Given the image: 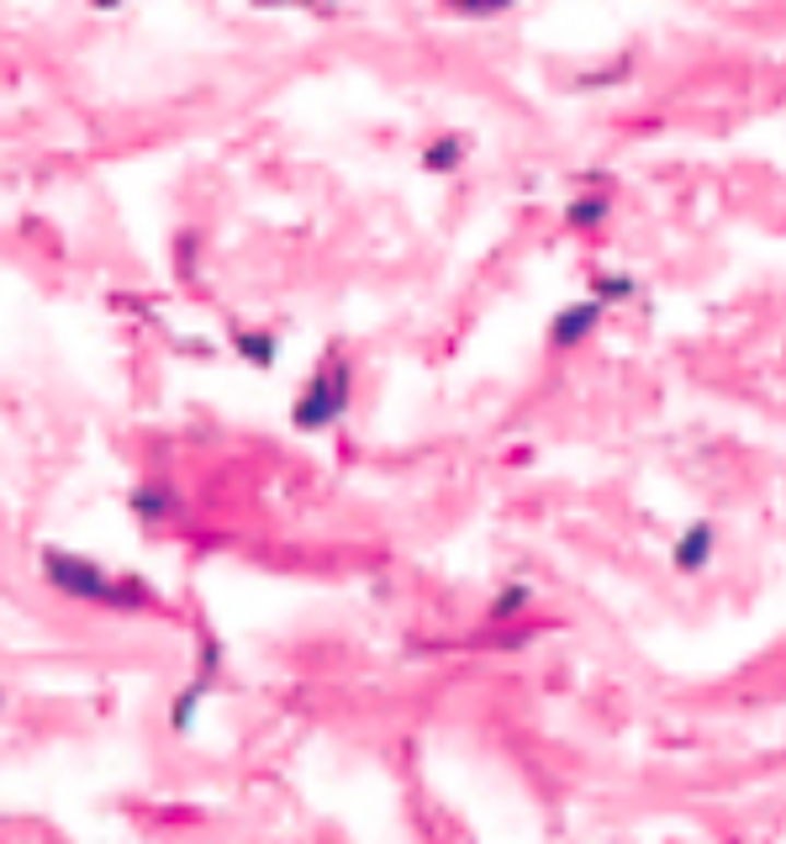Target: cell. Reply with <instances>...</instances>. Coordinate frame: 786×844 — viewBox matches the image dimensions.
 Returning <instances> with one entry per match:
<instances>
[{
    "label": "cell",
    "mask_w": 786,
    "mask_h": 844,
    "mask_svg": "<svg viewBox=\"0 0 786 844\" xmlns=\"http://www.w3.org/2000/svg\"><path fill=\"white\" fill-rule=\"evenodd\" d=\"M238 354L254 364H274V338L270 332H238Z\"/></svg>",
    "instance_id": "5"
},
{
    "label": "cell",
    "mask_w": 786,
    "mask_h": 844,
    "mask_svg": "<svg viewBox=\"0 0 786 844\" xmlns=\"http://www.w3.org/2000/svg\"><path fill=\"white\" fill-rule=\"evenodd\" d=\"M343 401H349V370L338 364L333 375H317L312 391L296 401V422H302V427H328V422L343 412Z\"/></svg>",
    "instance_id": "2"
},
{
    "label": "cell",
    "mask_w": 786,
    "mask_h": 844,
    "mask_svg": "<svg viewBox=\"0 0 786 844\" xmlns=\"http://www.w3.org/2000/svg\"><path fill=\"white\" fill-rule=\"evenodd\" d=\"M707 549H713V528L696 523V528H687V539L676 543V565L681 571H702L707 565Z\"/></svg>",
    "instance_id": "3"
},
{
    "label": "cell",
    "mask_w": 786,
    "mask_h": 844,
    "mask_svg": "<svg viewBox=\"0 0 786 844\" xmlns=\"http://www.w3.org/2000/svg\"><path fill=\"white\" fill-rule=\"evenodd\" d=\"M43 575L59 586L63 597H80V602H143V597H127L101 565L80 560V554H63V549L43 554Z\"/></svg>",
    "instance_id": "1"
},
{
    "label": "cell",
    "mask_w": 786,
    "mask_h": 844,
    "mask_svg": "<svg viewBox=\"0 0 786 844\" xmlns=\"http://www.w3.org/2000/svg\"><path fill=\"white\" fill-rule=\"evenodd\" d=\"M454 153H459V143H438V149L427 153V169H444V164H454Z\"/></svg>",
    "instance_id": "6"
},
{
    "label": "cell",
    "mask_w": 786,
    "mask_h": 844,
    "mask_svg": "<svg viewBox=\"0 0 786 844\" xmlns=\"http://www.w3.org/2000/svg\"><path fill=\"white\" fill-rule=\"evenodd\" d=\"M454 5H465V11H502V5H513V0H454Z\"/></svg>",
    "instance_id": "8"
},
{
    "label": "cell",
    "mask_w": 786,
    "mask_h": 844,
    "mask_svg": "<svg viewBox=\"0 0 786 844\" xmlns=\"http://www.w3.org/2000/svg\"><path fill=\"white\" fill-rule=\"evenodd\" d=\"M591 328H597V302H580V306H571V312H560L554 343H575V338H586Z\"/></svg>",
    "instance_id": "4"
},
{
    "label": "cell",
    "mask_w": 786,
    "mask_h": 844,
    "mask_svg": "<svg viewBox=\"0 0 786 844\" xmlns=\"http://www.w3.org/2000/svg\"><path fill=\"white\" fill-rule=\"evenodd\" d=\"M513 607H523V586H513V591H507V597L496 602V612H513Z\"/></svg>",
    "instance_id": "9"
},
{
    "label": "cell",
    "mask_w": 786,
    "mask_h": 844,
    "mask_svg": "<svg viewBox=\"0 0 786 844\" xmlns=\"http://www.w3.org/2000/svg\"><path fill=\"white\" fill-rule=\"evenodd\" d=\"M571 216L575 222H597V216H602V201H575Z\"/></svg>",
    "instance_id": "7"
}]
</instances>
